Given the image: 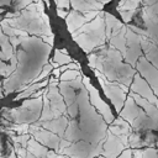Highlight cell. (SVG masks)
Masks as SVG:
<instances>
[{"label": "cell", "instance_id": "cell-1", "mask_svg": "<svg viewBox=\"0 0 158 158\" xmlns=\"http://www.w3.org/2000/svg\"><path fill=\"white\" fill-rule=\"evenodd\" d=\"M21 40L22 49H16L17 68L15 73L4 81L5 94L19 90L28 83L31 84L47 64V58L52 46L36 37L26 36L21 37Z\"/></svg>", "mask_w": 158, "mask_h": 158}, {"label": "cell", "instance_id": "cell-2", "mask_svg": "<svg viewBox=\"0 0 158 158\" xmlns=\"http://www.w3.org/2000/svg\"><path fill=\"white\" fill-rule=\"evenodd\" d=\"M101 15L102 14H99L94 20L85 23L78 31L72 33L74 41L85 52H91L95 47L102 44L105 41L106 31H105V22Z\"/></svg>", "mask_w": 158, "mask_h": 158}, {"label": "cell", "instance_id": "cell-3", "mask_svg": "<svg viewBox=\"0 0 158 158\" xmlns=\"http://www.w3.org/2000/svg\"><path fill=\"white\" fill-rule=\"evenodd\" d=\"M43 110V99H30L23 101V104L19 107H15L9 111L7 117L15 122V123H28L31 125L32 122L37 121Z\"/></svg>", "mask_w": 158, "mask_h": 158}, {"label": "cell", "instance_id": "cell-4", "mask_svg": "<svg viewBox=\"0 0 158 158\" xmlns=\"http://www.w3.org/2000/svg\"><path fill=\"white\" fill-rule=\"evenodd\" d=\"M102 151H104V148L101 146V142L99 143V146L94 147L93 143H89L84 139H80L75 143H72L69 147L58 151L57 153L68 156L70 158H93V157L102 153Z\"/></svg>", "mask_w": 158, "mask_h": 158}, {"label": "cell", "instance_id": "cell-5", "mask_svg": "<svg viewBox=\"0 0 158 158\" xmlns=\"http://www.w3.org/2000/svg\"><path fill=\"white\" fill-rule=\"evenodd\" d=\"M94 73L98 77V80H99L100 85L102 86L105 95L109 99H111V101L114 102L116 110L117 111H121V107H122L123 101H125V91H123V89H120V85H116V84L110 83L106 79V77L101 72H99L98 69H94Z\"/></svg>", "mask_w": 158, "mask_h": 158}, {"label": "cell", "instance_id": "cell-6", "mask_svg": "<svg viewBox=\"0 0 158 158\" xmlns=\"http://www.w3.org/2000/svg\"><path fill=\"white\" fill-rule=\"evenodd\" d=\"M83 84L89 93V99H90L91 105H94L95 109L102 115V117L105 118V122H107V123L114 122V116H112V112H111L109 105L105 101H102V99L99 95V91L94 88V85L90 83L89 78L85 75H83Z\"/></svg>", "mask_w": 158, "mask_h": 158}, {"label": "cell", "instance_id": "cell-7", "mask_svg": "<svg viewBox=\"0 0 158 158\" xmlns=\"http://www.w3.org/2000/svg\"><path fill=\"white\" fill-rule=\"evenodd\" d=\"M43 101H46L49 105L54 117H59L67 112V106L64 104L65 101H64L62 94H59V90L57 86L49 85V88L43 94Z\"/></svg>", "mask_w": 158, "mask_h": 158}, {"label": "cell", "instance_id": "cell-8", "mask_svg": "<svg viewBox=\"0 0 158 158\" xmlns=\"http://www.w3.org/2000/svg\"><path fill=\"white\" fill-rule=\"evenodd\" d=\"M30 133L33 136L35 139L41 142L43 146H47L49 148H53L56 152H58L60 139L58 135L40 127V125H30Z\"/></svg>", "mask_w": 158, "mask_h": 158}, {"label": "cell", "instance_id": "cell-9", "mask_svg": "<svg viewBox=\"0 0 158 158\" xmlns=\"http://www.w3.org/2000/svg\"><path fill=\"white\" fill-rule=\"evenodd\" d=\"M102 148H104V151H102L104 157H106V158H116L122 152V149L125 148V144L121 142L118 136H115L114 133H111L109 131L106 141H105V144H104Z\"/></svg>", "mask_w": 158, "mask_h": 158}, {"label": "cell", "instance_id": "cell-10", "mask_svg": "<svg viewBox=\"0 0 158 158\" xmlns=\"http://www.w3.org/2000/svg\"><path fill=\"white\" fill-rule=\"evenodd\" d=\"M68 120L67 117L64 116H59V117H56L53 120H49V121H44V122H40L37 125L42 126L43 128L58 135L59 137H64V133H65V130L68 127Z\"/></svg>", "mask_w": 158, "mask_h": 158}, {"label": "cell", "instance_id": "cell-11", "mask_svg": "<svg viewBox=\"0 0 158 158\" xmlns=\"http://www.w3.org/2000/svg\"><path fill=\"white\" fill-rule=\"evenodd\" d=\"M65 21H67V26H68V30H69L70 33H74L75 31H78L81 26H84L88 22L86 17L84 15L78 14L77 11L69 12L67 19H65Z\"/></svg>", "mask_w": 158, "mask_h": 158}, {"label": "cell", "instance_id": "cell-12", "mask_svg": "<svg viewBox=\"0 0 158 158\" xmlns=\"http://www.w3.org/2000/svg\"><path fill=\"white\" fill-rule=\"evenodd\" d=\"M132 90H133L135 93H137L138 95H141V96H143V98H147V100H148L151 104H156L157 99H156V96L152 94V90L148 89V86L146 85V83H144L138 75H136L135 84L132 85Z\"/></svg>", "mask_w": 158, "mask_h": 158}, {"label": "cell", "instance_id": "cell-13", "mask_svg": "<svg viewBox=\"0 0 158 158\" xmlns=\"http://www.w3.org/2000/svg\"><path fill=\"white\" fill-rule=\"evenodd\" d=\"M64 139L70 141V142H78L80 139H83V132H81L80 125L78 123V121L75 118H73L68 123V127L64 133Z\"/></svg>", "mask_w": 158, "mask_h": 158}, {"label": "cell", "instance_id": "cell-14", "mask_svg": "<svg viewBox=\"0 0 158 158\" xmlns=\"http://www.w3.org/2000/svg\"><path fill=\"white\" fill-rule=\"evenodd\" d=\"M139 112H141V110L136 106L135 99L132 96H130L127 99V101H126V105H125L123 111H121V116L123 118H126L128 122L133 123L135 122V118H137V116L139 115Z\"/></svg>", "mask_w": 158, "mask_h": 158}, {"label": "cell", "instance_id": "cell-15", "mask_svg": "<svg viewBox=\"0 0 158 158\" xmlns=\"http://www.w3.org/2000/svg\"><path fill=\"white\" fill-rule=\"evenodd\" d=\"M48 83H49V80L46 79V80L40 81V83H31L30 85H25V86H22L21 89H19L21 93H20L14 100H20V99H25V98L32 96V94H33L36 90H40L41 88H44Z\"/></svg>", "mask_w": 158, "mask_h": 158}, {"label": "cell", "instance_id": "cell-16", "mask_svg": "<svg viewBox=\"0 0 158 158\" xmlns=\"http://www.w3.org/2000/svg\"><path fill=\"white\" fill-rule=\"evenodd\" d=\"M27 151L30 153H32L33 156H36L37 158H47V153H48V149L43 146V144H40V142L35 138H30L28 142H27Z\"/></svg>", "mask_w": 158, "mask_h": 158}, {"label": "cell", "instance_id": "cell-17", "mask_svg": "<svg viewBox=\"0 0 158 158\" xmlns=\"http://www.w3.org/2000/svg\"><path fill=\"white\" fill-rule=\"evenodd\" d=\"M53 60H54L56 63H58V64H59V67L65 65V64H69V63H72V62H73V60H72V58L69 57V54H67V53L62 52V49H57V51L54 52Z\"/></svg>", "mask_w": 158, "mask_h": 158}, {"label": "cell", "instance_id": "cell-18", "mask_svg": "<svg viewBox=\"0 0 158 158\" xmlns=\"http://www.w3.org/2000/svg\"><path fill=\"white\" fill-rule=\"evenodd\" d=\"M79 77H81L80 70H73V69H68L65 72L62 73V75L59 77V81H72L78 79Z\"/></svg>", "mask_w": 158, "mask_h": 158}, {"label": "cell", "instance_id": "cell-19", "mask_svg": "<svg viewBox=\"0 0 158 158\" xmlns=\"http://www.w3.org/2000/svg\"><path fill=\"white\" fill-rule=\"evenodd\" d=\"M53 68H54V67H53V64H52V63H47V64L43 67L42 72L38 74V77H37V78H35L32 83H40L42 79L47 78V77H48V74H49V73L53 70Z\"/></svg>", "mask_w": 158, "mask_h": 158}, {"label": "cell", "instance_id": "cell-20", "mask_svg": "<svg viewBox=\"0 0 158 158\" xmlns=\"http://www.w3.org/2000/svg\"><path fill=\"white\" fill-rule=\"evenodd\" d=\"M11 130L16 131L20 135H27L30 132V125L28 123H15L11 126Z\"/></svg>", "mask_w": 158, "mask_h": 158}, {"label": "cell", "instance_id": "cell-21", "mask_svg": "<svg viewBox=\"0 0 158 158\" xmlns=\"http://www.w3.org/2000/svg\"><path fill=\"white\" fill-rule=\"evenodd\" d=\"M54 1L57 4V7L58 9H68L70 0H54Z\"/></svg>", "mask_w": 158, "mask_h": 158}, {"label": "cell", "instance_id": "cell-22", "mask_svg": "<svg viewBox=\"0 0 158 158\" xmlns=\"http://www.w3.org/2000/svg\"><path fill=\"white\" fill-rule=\"evenodd\" d=\"M132 14H133V11H122L121 15H122L123 21H125V22H128V21L131 20V17H132Z\"/></svg>", "mask_w": 158, "mask_h": 158}, {"label": "cell", "instance_id": "cell-23", "mask_svg": "<svg viewBox=\"0 0 158 158\" xmlns=\"http://www.w3.org/2000/svg\"><path fill=\"white\" fill-rule=\"evenodd\" d=\"M57 14H58V16H60L63 19H67V15H68V12L64 9H58V7H57Z\"/></svg>", "mask_w": 158, "mask_h": 158}, {"label": "cell", "instance_id": "cell-24", "mask_svg": "<svg viewBox=\"0 0 158 158\" xmlns=\"http://www.w3.org/2000/svg\"><path fill=\"white\" fill-rule=\"evenodd\" d=\"M60 74V69L59 68H56V69H53V75H54V78H57V79H59V75Z\"/></svg>", "mask_w": 158, "mask_h": 158}, {"label": "cell", "instance_id": "cell-25", "mask_svg": "<svg viewBox=\"0 0 158 158\" xmlns=\"http://www.w3.org/2000/svg\"><path fill=\"white\" fill-rule=\"evenodd\" d=\"M9 158H17V154H16V152H15V149H12V151H11V153H10V156H9Z\"/></svg>", "mask_w": 158, "mask_h": 158}, {"label": "cell", "instance_id": "cell-26", "mask_svg": "<svg viewBox=\"0 0 158 158\" xmlns=\"http://www.w3.org/2000/svg\"><path fill=\"white\" fill-rule=\"evenodd\" d=\"M25 158H37V157H36V156H33L32 153H30V152L27 151V154H26V157H25Z\"/></svg>", "mask_w": 158, "mask_h": 158}, {"label": "cell", "instance_id": "cell-27", "mask_svg": "<svg viewBox=\"0 0 158 158\" xmlns=\"http://www.w3.org/2000/svg\"><path fill=\"white\" fill-rule=\"evenodd\" d=\"M101 4H105V2H107V1H110V0H99Z\"/></svg>", "mask_w": 158, "mask_h": 158}, {"label": "cell", "instance_id": "cell-28", "mask_svg": "<svg viewBox=\"0 0 158 158\" xmlns=\"http://www.w3.org/2000/svg\"><path fill=\"white\" fill-rule=\"evenodd\" d=\"M2 98V93H1V83H0V99Z\"/></svg>", "mask_w": 158, "mask_h": 158}, {"label": "cell", "instance_id": "cell-29", "mask_svg": "<svg viewBox=\"0 0 158 158\" xmlns=\"http://www.w3.org/2000/svg\"><path fill=\"white\" fill-rule=\"evenodd\" d=\"M0 156H1V143H0Z\"/></svg>", "mask_w": 158, "mask_h": 158}, {"label": "cell", "instance_id": "cell-30", "mask_svg": "<svg viewBox=\"0 0 158 158\" xmlns=\"http://www.w3.org/2000/svg\"><path fill=\"white\" fill-rule=\"evenodd\" d=\"M96 158H106V157H96Z\"/></svg>", "mask_w": 158, "mask_h": 158}]
</instances>
